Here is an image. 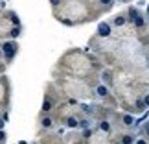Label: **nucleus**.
I'll list each match as a JSON object with an SVG mask.
<instances>
[{
  "label": "nucleus",
  "mask_w": 149,
  "mask_h": 144,
  "mask_svg": "<svg viewBox=\"0 0 149 144\" xmlns=\"http://www.w3.org/2000/svg\"><path fill=\"white\" fill-rule=\"evenodd\" d=\"M136 122H134V117L133 114H129V113H125L122 114V126H125V128H133Z\"/></svg>",
  "instance_id": "11"
},
{
  "label": "nucleus",
  "mask_w": 149,
  "mask_h": 144,
  "mask_svg": "<svg viewBox=\"0 0 149 144\" xmlns=\"http://www.w3.org/2000/svg\"><path fill=\"white\" fill-rule=\"evenodd\" d=\"M0 50H2V57H4V63L6 65H11L13 63V59L17 57V54H19V43L15 41V39H6V41L0 43Z\"/></svg>",
  "instance_id": "1"
},
{
  "label": "nucleus",
  "mask_w": 149,
  "mask_h": 144,
  "mask_svg": "<svg viewBox=\"0 0 149 144\" xmlns=\"http://www.w3.org/2000/svg\"><path fill=\"white\" fill-rule=\"evenodd\" d=\"M98 131H101V133H105V135H111V133H112V124H111V120H109V118H100V122H98Z\"/></svg>",
  "instance_id": "5"
},
{
  "label": "nucleus",
  "mask_w": 149,
  "mask_h": 144,
  "mask_svg": "<svg viewBox=\"0 0 149 144\" xmlns=\"http://www.w3.org/2000/svg\"><path fill=\"white\" fill-rule=\"evenodd\" d=\"M142 133H144V137H146V139L149 140V120H147V122L144 124V128H142Z\"/></svg>",
  "instance_id": "13"
},
{
  "label": "nucleus",
  "mask_w": 149,
  "mask_h": 144,
  "mask_svg": "<svg viewBox=\"0 0 149 144\" xmlns=\"http://www.w3.org/2000/svg\"><path fill=\"white\" fill-rule=\"evenodd\" d=\"M125 24H127V15H125V13L116 15V17L112 19V22H111L112 28H122V26H125Z\"/></svg>",
  "instance_id": "7"
},
{
  "label": "nucleus",
  "mask_w": 149,
  "mask_h": 144,
  "mask_svg": "<svg viewBox=\"0 0 149 144\" xmlns=\"http://www.w3.org/2000/svg\"><path fill=\"white\" fill-rule=\"evenodd\" d=\"M147 15H149V4H147Z\"/></svg>",
  "instance_id": "16"
},
{
  "label": "nucleus",
  "mask_w": 149,
  "mask_h": 144,
  "mask_svg": "<svg viewBox=\"0 0 149 144\" xmlns=\"http://www.w3.org/2000/svg\"><path fill=\"white\" fill-rule=\"evenodd\" d=\"M142 98H144V103H146V107L149 109V93H147V94H144Z\"/></svg>",
  "instance_id": "15"
},
{
  "label": "nucleus",
  "mask_w": 149,
  "mask_h": 144,
  "mask_svg": "<svg viewBox=\"0 0 149 144\" xmlns=\"http://www.w3.org/2000/svg\"><path fill=\"white\" fill-rule=\"evenodd\" d=\"M147 22H149V15H147Z\"/></svg>",
  "instance_id": "17"
},
{
  "label": "nucleus",
  "mask_w": 149,
  "mask_h": 144,
  "mask_svg": "<svg viewBox=\"0 0 149 144\" xmlns=\"http://www.w3.org/2000/svg\"><path fill=\"white\" fill-rule=\"evenodd\" d=\"M114 144H120V142H118V140H116V142H114Z\"/></svg>",
  "instance_id": "18"
},
{
  "label": "nucleus",
  "mask_w": 149,
  "mask_h": 144,
  "mask_svg": "<svg viewBox=\"0 0 149 144\" xmlns=\"http://www.w3.org/2000/svg\"><path fill=\"white\" fill-rule=\"evenodd\" d=\"M9 100H11V83L8 76H0V109L8 113L9 111Z\"/></svg>",
  "instance_id": "2"
},
{
  "label": "nucleus",
  "mask_w": 149,
  "mask_h": 144,
  "mask_svg": "<svg viewBox=\"0 0 149 144\" xmlns=\"http://www.w3.org/2000/svg\"><path fill=\"white\" fill-rule=\"evenodd\" d=\"M98 35H100V37H111V35H112V26H111V22H100V26H98Z\"/></svg>",
  "instance_id": "6"
},
{
  "label": "nucleus",
  "mask_w": 149,
  "mask_h": 144,
  "mask_svg": "<svg viewBox=\"0 0 149 144\" xmlns=\"http://www.w3.org/2000/svg\"><path fill=\"white\" fill-rule=\"evenodd\" d=\"M98 4H100V6H103L105 9H111L112 6H114V0H98Z\"/></svg>",
  "instance_id": "12"
},
{
  "label": "nucleus",
  "mask_w": 149,
  "mask_h": 144,
  "mask_svg": "<svg viewBox=\"0 0 149 144\" xmlns=\"http://www.w3.org/2000/svg\"><path fill=\"white\" fill-rule=\"evenodd\" d=\"M101 78H103L101 83H105L107 87H112V85H114V79H112V72L111 70H101Z\"/></svg>",
  "instance_id": "9"
},
{
  "label": "nucleus",
  "mask_w": 149,
  "mask_h": 144,
  "mask_svg": "<svg viewBox=\"0 0 149 144\" xmlns=\"http://www.w3.org/2000/svg\"><path fill=\"white\" fill-rule=\"evenodd\" d=\"M39 124H41V131H39V135L41 133H48V131L55 126V120L52 114H39Z\"/></svg>",
  "instance_id": "3"
},
{
  "label": "nucleus",
  "mask_w": 149,
  "mask_h": 144,
  "mask_svg": "<svg viewBox=\"0 0 149 144\" xmlns=\"http://www.w3.org/2000/svg\"><path fill=\"white\" fill-rule=\"evenodd\" d=\"M118 142L120 144H134L136 137L133 133H122V135H118Z\"/></svg>",
  "instance_id": "8"
},
{
  "label": "nucleus",
  "mask_w": 149,
  "mask_h": 144,
  "mask_svg": "<svg viewBox=\"0 0 149 144\" xmlns=\"http://www.w3.org/2000/svg\"><path fill=\"white\" fill-rule=\"evenodd\" d=\"M94 96L107 100V98L111 96V89H109L105 83H101V81H100V83H96V85H94Z\"/></svg>",
  "instance_id": "4"
},
{
  "label": "nucleus",
  "mask_w": 149,
  "mask_h": 144,
  "mask_svg": "<svg viewBox=\"0 0 149 144\" xmlns=\"http://www.w3.org/2000/svg\"><path fill=\"white\" fill-rule=\"evenodd\" d=\"M133 24H134L136 30H144L146 24H147V20H146V17L142 15V13H138V17H136V19L133 20Z\"/></svg>",
  "instance_id": "10"
},
{
  "label": "nucleus",
  "mask_w": 149,
  "mask_h": 144,
  "mask_svg": "<svg viewBox=\"0 0 149 144\" xmlns=\"http://www.w3.org/2000/svg\"><path fill=\"white\" fill-rule=\"evenodd\" d=\"M134 144H149V140L146 139V137H142V139H136V142Z\"/></svg>",
  "instance_id": "14"
}]
</instances>
